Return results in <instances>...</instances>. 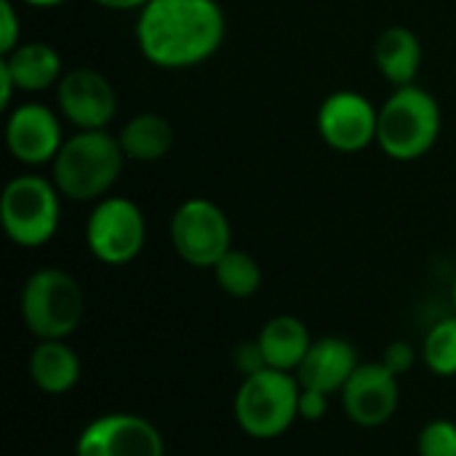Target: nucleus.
<instances>
[{"mask_svg": "<svg viewBox=\"0 0 456 456\" xmlns=\"http://www.w3.org/2000/svg\"><path fill=\"white\" fill-rule=\"evenodd\" d=\"M136 45L160 69H190L224 43L227 19L216 0H150L136 16Z\"/></svg>", "mask_w": 456, "mask_h": 456, "instance_id": "obj_1", "label": "nucleus"}, {"mask_svg": "<svg viewBox=\"0 0 456 456\" xmlns=\"http://www.w3.org/2000/svg\"><path fill=\"white\" fill-rule=\"evenodd\" d=\"M126 152L118 136L102 131H75L64 139L51 163V179L61 198L75 203H91L110 195L123 174Z\"/></svg>", "mask_w": 456, "mask_h": 456, "instance_id": "obj_2", "label": "nucleus"}, {"mask_svg": "<svg viewBox=\"0 0 456 456\" xmlns=\"http://www.w3.org/2000/svg\"><path fill=\"white\" fill-rule=\"evenodd\" d=\"M441 104L419 86L395 88L379 107L377 144L398 163L425 158L441 136Z\"/></svg>", "mask_w": 456, "mask_h": 456, "instance_id": "obj_3", "label": "nucleus"}, {"mask_svg": "<svg viewBox=\"0 0 456 456\" xmlns=\"http://www.w3.org/2000/svg\"><path fill=\"white\" fill-rule=\"evenodd\" d=\"M299 393L302 385L289 371L259 369L243 377L232 403L238 428L256 441L281 438L299 419Z\"/></svg>", "mask_w": 456, "mask_h": 456, "instance_id": "obj_4", "label": "nucleus"}, {"mask_svg": "<svg viewBox=\"0 0 456 456\" xmlns=\"http://www.w3.org/2000/svg\"><path fill=\"white\" fill-rule=\"evenodd\" d=\"M19 310L27 331L37 342L67 339L86 318V294L75 275L59 267H43L27 278Z\"/></svg>", "mask_w": 456, "mask_h": 456, "instance_id": "obj_5", "label": "nucleus"}, {"mask_svg": "<svg viewBox=\"0 0 456 456\" xmlns=\"http://www.w3.org/2000/svg\"><path fill=\"white\" fill-rule=\"evenodd\" d=\"M0 222L11 243L21 248L45 246L61 222V192L40 174L13 176L0 195Z\"/></svg>", "mask_w": 456, "mask_h": 456, "instance_id": "obj_6", "label": "nucleus"}, {"mask_svg": "<svg viewBox=\"0 0 456 456\" xmlns=\"http://www.w3.org/2000/svg\"><path fill=\"white\" fill-rule=\"evenodd\" d=\"M144 243L147 219L134 200L123 195H107L96 200L86 222V246L96 262L107 267H123L142 254Z\"/></svg>", "mask_w": 456, "mask_h": 456, "instance_id": "obj_7", "label": "nucleus"}, {"mask_svg": "<svg viewBox=\"0 0 456 456\" xmlns=\"http://www.w3.org/2000/svg\"><path fill=\"white\" fill-rule=\"evenodd\" d=\"M168 235L179 259L198 270H214L232 248V224L222 206L208 198L184 200L171 216Z\"/></svg>", "mask_w": 456, "mask_h": 456, "instance_id": "obj_8", "label": "nucleus"}, {"mask_svg": "<svg viewBox=\"0 0 456 456\" xmlns=\"http://www.w3.org/2000/svg\"><path fill=\"white\" fill-rule=\"evenodd\" d=\"M315 126H318L321 139L334 152L355 155L377 144L379 107H374L369 96L342 88V91L329 94L321 102Z\"/></svg>", "mask_w": 456, "mask_h": 456, "instance_id": "obj_9", "label": "nucleus"}, {"mask_svg": "<svg viewBox=\"0 0 456 456\" xmlns=\"http://www.w3.org/2000/svg\"><path fill=\"white\" fill-rule=\"evenodd\" d=\"M75 456H166V444L150 419L115 411L91 419L80 430Z\"/></svg>", "mask_w": 456, "mask_h": 456, "instance_id": "obj_10", "label": "nucleus"}, {"mask_svg": "<svg viewBox=\"0 0 456 456\" xmlns=\"http://www.w3.org/2000/svg\"><path fill=\"white\" fill-rule=\"evenodd\" d=\"M56 110L77 131H102L118 112V94L99 69L75 67L56 86Z\"/></svg>", "mask_w": 456, "mask_h": 456, "instance_id": "obj_11", "label": "nucleus"}, {"mask_svg": "<svg viewBox=\"0 0 456 456\" xmlns=\"http://www.w3.org/2000/svg\"><path fill=\"white\" fill-rule=\"evenodd\" d=\"M59 110H51L40 102H24L8 110L5 118V147L13 160L21 166H43L53 163L56 152L64 144Z\"/></svg>", "mask_w": 456, "mask_h": 456, "instance_id": "obj_12", "label": "nucleus"}, {"mask_svg": "<svg viewBox=\"0 0 456 456\" xmlns=\"http://www.w3.org/2000/svg\"><path fill=\"white\" fill-rule=\"evenodd\" d=\"M342 406L353 425L366 430L382 428L401 406V377L382 361L361 363L342 390Z\"/></svg>", "mask_w": 456, "mask_h": 456, "instance_id": "obj_13", "label": "nucleus"}, {"mask_svg": "<svg viewBox=\"0 0 456 456\" xmlns=\"http://www.w3.org/2000/svg\"><path fill=\"white\" fill-rule=\"evenodd\" d=\"M358 366H361V358L353 342L342 337H321V339H313L302 366L297 369V379L302 387L337 395L345 390V385L350 382Z\"/></svg>", "mask_w": 456, "mask_h": 456, "instance_id": "obj_14", "label": "nucleus"}, {"mask_svg": "<svg viewBox=\"0 0 456 456\" xmlns=\"http://www.w3.org/2000/svg\"><path fill=\"white\" fill-rule=\"evenodd\" d=\"M256 345H259V353H262V361L267 369L297 374V369L302 366V361L313 345V337H310V329L305 326V321L283 313V315H273L262 326Z\"/></svg>", "mask_w": 456, "mask_h": 456, "instance_id": "obj_15", "label": "nucleus"}, {"mask_svg": "<svg viewBox=\"0 0 456 456\" xmlns=\"http://www.w3.org/2000/svg\"><path fill=\"white\" fill-rule=\"evenodd\" d=\"M0 61L11 72L16 91H24V94L56 88L59 80L64 77L61 53L51 43H43V40L19 43L11 53H3Z\"/></svg>", "mask_w": 456, "mask_h": 456, "instance_id": "obj_16", "label": "nucleus"}, {"mask_svg": "<svg viewBox=\"0 0 456 456\" xmlns=\"http://www.w3.org/2000/svg\"><path fill=\"white\" fill-rule=\"evenodd\" d=\"M83 374L77 353L67 339H43L29 355V379L45 395H67Z\"/></svg>", "mask_w": 456, "mask_h": 456, "instance_id": "obj_17", "label": "nucleus"}, {"mask_svg": "<svg viewBox=\"0 0 456 456\" xmlns=\"http://www.w3.org/2000/svg\"><path fill=\"white\" fill-rule=\"evenodd\" d=\"M422 40L409 27H387L377 43H374V61L385 80H390L395 88L411 86L422 69Z\"/></svg>", "mask_w": 456, "mask_h": 456, "instance_id": "obj_18", "label": "nucleus"}, {"mask_svg": "<svg viewBox=\"0 0 456 456\" xmlns=\"http://www.w3.org/2000/svg\"><path fill=\"white\" fill-rule=\"evenodd\" d=\"M118 142L128 160L155 163L171 152L174 126L168 118H163L158 112H139L118 131Z\"/></svg>", "mask_w": 456, "mask_h": 456, "instance_id": "obj_19", "label": "nucleus"}, {"mask_svg": "<svg viewBox=\"0 0 456 456\" xmlns=\"http://www.w3.org/2000/svg\"><path fill=\"white\" fill-rule=\"evenodd\" d=\"M214 278H216V286L227 297H232V299H248L262 286V267H259V262L248 251L232 246L214 265Z\"/></svg>", "mask_w": 456, "mask_h": 456, "instance_id": "obj_20", "label": "nucleus"}, {"mask_svg": "<svg viewBox=\"0 0 456 456\" xmlns=\"http://www.w3.org/2000/svg\"><path fill=\"white\" fill-rule=\"evenodd\" d=\"M422 361L436 377H456V313L430 326L422 342Z\"/></svg>", "mask_w": 456, "mask_h": 456, "instance_id": "obj_21", "label": "nucleus"}, {"mask_svg": "<svg viewBox=\"0 0 456 456\" xmlns=\"http://www.w3.org/2000/svg\"><path fill=\"white\" fill-rule=\"evenodd\" d=\"M419 456H456V422L430 419L417 438Z\"/></svg>", "mask_w": 456, "mask_h": 456, "instance_id": "obj_22", "label": "nucleus"}, {"mask_svg": "<svg viewBox=\"0 0 456 456\" xmlns=\"http://www.w3.org/2000/svg\"><path fill=\"white\" fill-rule=\"evenodd\" d=\"M21 43V24L13 0H0V53H11Z\"/></svg>", "mask_w": 456, "mask_h": 456, "instance_id": "obj_23", "label": "nucleus"}, {"mask_svg": "<svg viewBox=\"0 0 456 456\" xmlns=\"http://www.w3.org/2000/svg\"><path fill=\"white\" fill-rule=\"evenodd\" d=\"M382 363H385L393 374L403 377L406 371L414 369V363H417V350H414L409 342H390V345L385 347Z\"/></svg>", "mask_w": 456, "mask_h": 456, "instance_id": "obj_24", "label": "nucleus"}, {"mask_svg": "<svg viewBox=\"0 0 456 456\" xmlns=\"http://www.w3.org/2000/svg\"><path fill=\"white\" fill-rule=\"evenodd\" d=\"M329 398L331 395H326L321 390L302 387V393H299V419L302 422H321L329 414Z\"/></svg>", "mask_w": 456, "mask_h": 456, "instance_id": "obj_25", "label": "nucleus"}, {"mask_svg": "<svg viewBox=\"0 0 456 456\" xmlns=\"http://www.w3.org/2000/svg\"><path fill=\"white\" fill-rule=\"evenodd\" d=\"M107 11H142L150 0H94Z\"/></svg>", "mask_w": 456, "mask_h": 456, "instance_id": "obj_26", "label": "nucleus"}, {"mask_svg": "<svg viewBox=\"0 0 456 456\" xmlns=\"http://www.w3.org/2000/svg\"><path fill=\"white\" fill-rule=\"evenodd\" d=\"M21 3L29 8H56V5H64L67 0H21Z\"/></svg>", "mask_w": 456, "mask_h": 456, "instance_id": "obj_27", "label": "nucleus"}, {"mask_svg": "<svg viewBox=\"0 0 456 456\" xmlns=\"http://www.w3.org/2000/svg\"><path fill=\"white\" fill-rule=\"evenodd\" d=\"M452 305H454V313H456V275H454V283H452Z\"/></svg>", "mask_w": 456, "mask_h": 456, "instance_id": "obj_28", "label": "nucleus"}]
</instances>
